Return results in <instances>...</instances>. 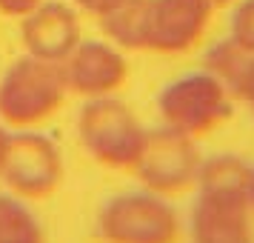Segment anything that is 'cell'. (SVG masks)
<instances>
[{
    "label": "cell",
    "instance_id": "4fadbf2b",
    "mask_svg": "<svg viewBox=\"0 0 254 243\" xmlns=\"http://www.w3.org/2000/svg\"><path fill=\"white\" fill-rule=\"evenodd\" d=\"M249 60H252V55L237 46L231 37H226V40H217L214 46H208V52L203 55V69L208 75H214L220 83H226L229 92H234V86L240 81V75L246 72Z\"/></svg>",
    "mask_w": 254,
    "mask_h": 243
},
{
    "label": "cell",
    "instance_id": "ba28073f",
    "mask_svg": "<svg viewBox=\"0 0 254 243\" xmlns=\"http://www.w3.org/2000/svg\"><path fill=\"white\" fill-rule=\"evenodd\" d=\"M211 0H146L143 52L186 55L203 43L211 26Z\"/></svg>",
    "mask_w": 254,
    "mask_h": 243
},
{
    "label": "cell",
    "instance_id": "8992f818",
    "mask_svg": "<svg viewBox=\"0 0 254 243\" xmlns=\"http://www.w3.org/2000/svg\"><path fill=\"white\" fill-rule=\"evenodd\" d=\"M0 180L23 200H46L63 183V152L37 129H12L0 155Z\"/></svg>",
    "mask_w": 254,
    "mask_h": 243
},
{
    "label": "cell",
    "instance_id": "30bf717a",
    "mask_svg": "<svg viewBox=\"0 0 254 243\" xmlns=\"http://www.w3.org/2000/svg\"><path fill=\"white\" fill-rule=\"evenodd\" d=\"M80 40V14L71 3L43 0L26 17H20V43H23L26 55H32V58L63 63Z\"/></svg>",
    "mask_w": 254,
    "mask_h": 243
},
{
    "label": "cell",
    "instance_id": "9a60e30c",
    "mask_svg": "<svg viewBox=\"0 0 254 243\" xmlns=\"http://www.w3.org/2000/svg\"><path fill=\"white\" fill-rule=\"evenodd\" d=\"M234 97H240L243 103H249V109L254 112V55L252 60H249V66H246V72L240 75V81H237V86H234Z\"/></svg>",
    "mask_w": 254,
    "mask_h": 243
},
{
    "label": "cell",
    "instance_id": "5bb4252c",
    "mask_svg": "<svg viewBox=\"0 0 254 243\" xmlns=\"http://www.w3.org/2000/svg\"><path fill=\"white\" fill-rule=\"evenodd\" d=\"M229 37L249 55H254V0H240L231 12Z\"/></svg>",
    "mask_w": 254,
    "mask_h": 243
},
{
    "label": "cell",
    "instance_id": "277c9868",
    "mask_svg": "<svg viewBox=\"0 0 254 243\" xmlns=\"http://www.w3.org/2000/svg\"><path fill=\"white\" fill-rule=\"evenodd\" d=\"M97 238L103 243H180L183 220L169 197L137 189L103 203L97 212Z\"/></svg>",
    "mask_w": 254,
    "mask_h": 243
},
{
    "label": "cell",
    "instance_id": "6da1fadb",
    "mask_svg": "<svg viewBox=\"0 0 254 243\" xmlns=\"http://www.w3.org/2000/svg\"><path fill=\"white\" fill-rule=\"evenodd\" d=\"M252 166L237 155L203 161L197 197L189 218L191 243H254L252 238Z\"/></svg>",
    "mask_w": 254,
    "mask_h": 243
},
{
    "label": "cell",
    "instance_id": "52a82bcc",
    "mask_svg": "<svg viewBox=\"0 0 254 243\" xmlns=\"http://www.w3.org/2000/svg\"><path fill=\"white\" fill-rule=\"evenodd\" d=\"M203 161L206 158L200 155L194 138L177 129L160 126L149 132L143 155L134 166V177L143 189H149L154 195L177 197L197 186Z\"/></svg>",
    "mask_w": 254,
    "mask_h": 243
},
{
    "label": "cell",
    "instance_id": "7c38bea8",
    "mask_svg": "<svg viewBox=\"0 0 254 243\" xmlns=\"http://www.w3.org/2000/svg\"><path fill=\"white\" fill-rule=\"evenodd\" d=\"M106 37L120 49L143 52V26H146V0H123L109 14L100 17Z\"/></svg>",
    "mask_w": 254,
    "mask_h": 243
},
{
    "label": "cell",
    "instance_id": "8fae6325",
    "mask_svg": "<svg viewBox=\"0 0 254 243\" xmlns=\"http://www.w3.org/2000/svg\"><path fill=\"white\" fill-rule=\"evenodd\" d=\"M0 243H46L43 223L29 200L12 192H0Z\"/></svg>",
    "mask_w": 254,
    "mask_h": 243
},
{
    "label": "cell",
    "instance_id": "7a4b0ae2",
    "mask_svg": "<svg viewBox=\"0 0 254 243\" xmlns=\"http://www.w3.org/2000/svg\"><path fill=\"white\" fill-rule=\"evenodd\" d=\"M77 138L94 163L115 172H134L149 129L117 94L86 100L77 115Z\"/></svg>",
    "mask_w": 254,
    "mask_h": 243
},
{
    "label": "cell",
    "instance_id": "9c48e42d",
    "mask_svg": "<svg viewBox=\"0 0 254 243\" xmlns=\"http://www.w3.org/2000/svg\"><path fill=\"white\" fill-rule=\"evenodd\" d=\"M60 66H63L66 89L83 100L117 94L128 81L126 55L112 40H86L83 37Z\"/></svg>",
    "mask_w": 254,
    "mask_h": 243
},
{
    "label": "cell",
    "instance_id": "2e32d148",
    "mask_svg": "<svg viewBox=\"0 0 254 243\" xmlns=\"http://www.w3.org/2000/svg\"><path fill=\"white\" fill-rule=\"evenodd\" d=\"M71 3H74V9H80V12L92 14V17L100 20L103 14H109L117 3H123V0H71Z\"/></svg>",
    "mask_w": 254,
    "mask_h": 243
},
{
    "label": "cell",
    "instance_id": "5b68a950",
    "mask_svg": "<svg viewBox=\"0 0 254 243\" xmlns=\"http://www.w3.org/2000/svg\"><path fill=\"white\" fill-rule=\"evenodd\" d=\"M157 112L163 126L200 140L231 117L234 94L229 92L226 83L200 69L166 83L157 94Z\"/></svg>",
    "mask_w": 254,
    "mask_h": 243
},
{
    "label": "cell",
    "instance_id": "3957f363",
    "mask_svg": "<svg viewBox=\"0 0 254 243\" xmlns=\"http://www.w3.org/2000/svg\"><path fill=\"white\" fill-rule=\"evenodd\" d=\"M60 63L23 55L0 78V123L9 129H37L60 112L66 100Z\"/></svg>",
    "mask_w": 254,
    "mask_h": 243
},
{
    "label": "cell",
    "instance_id": "d6986e66",
    "mask_svg": "<svg viewBox=\"0 0 254 243\" xmlns=\"http://www.w3.org/2000/svg\"><path fill=\"white\" fill-rule=\"evenodd\" d=\"M249 197H252V209H254V166H252V186H249Z\"/></svg>",
    "mask_w": 254,
    "mask_h": 243
},
{
    "label": "cell",
    "instance_id": "e0dca14e",
    "mask_svg": "<svg viewBox=\"0 0 254 243\" xmlns=\"http://www.w3.org/2000/svg\"><path fill=\"white\" fill-rule=\"evenodd\" d=\"M43 0H0V14H6V17H26V14L32 12L35 6H40Z\"/></svg>",
    "mask_w": 254,
    "mask_h": 243
},
{
    "label": "cell",
    "instance_id": "ac0fdd59",
    "mask_svg": "<svg viewBox=\"0 0 254 243\" xmlns=\"http://www.w3.org/2000/svg\"><path fill=\"white\" fill-rule=\"evenodd\" d=\"M6 138H9V129L0 123V155H3V146H6Z\"/></svg>",
    "mask_w": 254,
    "mask_h": 243
},
{
    "label": "cell",
    "instance_id": "ffe728a7",
    "mask_svg": "<svg viewBox=\"0 0 254 243\" xmlns=\"http://www.w3.org/2000/svg\"><path fill=\"white\" fill-rule=\"evenodd\" d=\"M229 3H234V0H211V6H214V9H220V6H229Z\"/></svg>",
    "mask_w": 254,
    "mask_h": 243
}]
</instances>
